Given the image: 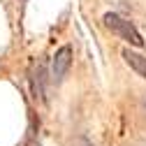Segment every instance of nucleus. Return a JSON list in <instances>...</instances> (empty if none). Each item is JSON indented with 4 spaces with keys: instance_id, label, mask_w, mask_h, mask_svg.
Instances as JSON below:
<instances>
[{
    "instance_id": "obj_1",
    "label": "nucleus",
    "mask_w": 146,
    "mask_h": 146,
    "mask_svg": "<svg viewBox=\"0 0 146 146\" xmlns=\"http://www.w3.org/2000/svg\"><path fill=\"white\" fill-rule=\"evenodd\" d=\"M104 28H109L114 35H118L121 40L130 42L132 46H144L141 33H139L130 21H127V19H123V16H118V14H114V12H107V14H104Z\"/></svg>"
},
{
    "instance_id": "obj_2",
    "label": "nucleus",
    "mask_w": 146,
    "mask_h": 146,
    "mask_svg": "<svg viewBox=\"0 0 146 146\" xmlns=\"http://www.w3.org/2000/svg\"><path fill=\"white\" fill-rule=\"evenodd\" d=\"M70 63H72V49L70 46H60L53 56V63H51V79L60 84L70 70Z\"/></svg>"
},
{
    "instance_id": "obj_3",
    "label": "nucleus",
    "mask_w": 146,
    "mask_h": 146,
    "mask_svg": "<svg viewBox=\"0 0 146 146\" xmlns=\"http://www.w3.org/2000/svg\"><path fill=\"white\" fill-rule=\"evenodd\" d=\"M121 56H123L125 65H130V70H135L141 79H146V56H141V53H137L132 49H123Z\"/></svg>"
},
{
    "instance_id": "obj_4",
    "label": "nucleus",
    "mask_w": 146,
    "mask_h": 146,
    "mask_svg": "<svg viewBox=\"0 0 146 146\" xmlns=\"http://www.w3.org/2000/svg\"><path fill=\"white\" fill-rule=\"evenodd\" d=\"M33 93L35 98L44 100V65L42 63H37V67L33 72Z\"/></svg>"
},
{
    "instance_id": "obj_5",
    "label": "nucleus",
    "mask_w": 146,
    "mask_h": 146,
    "mask_svg": "<svg viewBox=\"0 0 146 146\" xmlns=\"http://www.w3.org/2000/svg\"><path fill=\"white\" fill-rule=\"evenodd\" d=\"M77 146H93V144H90L86 137H79V139H77Z\"/></svg>"
}]
</instances>
